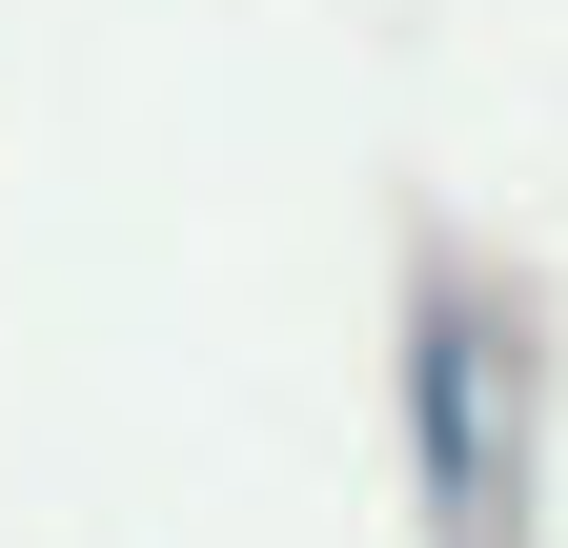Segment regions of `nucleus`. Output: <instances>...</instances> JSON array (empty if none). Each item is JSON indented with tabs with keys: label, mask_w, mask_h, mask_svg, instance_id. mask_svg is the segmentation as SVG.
Listing matches in <instances>:
<instances>
[{
	"label": "nucleus",
	"mask_w": 568,
	"mask_h": 548,
	"mask_svg": "<svg viewBox=\"0 0 568 548\" xmlns=\"http://www.w3.org/2000/svg\"><path fill=\"white\" fill-rule=\"evenodd\" d=\"M406 427H426V508L487 528V325L447 285H426V325H406Z\"/></svg>",
	"instance_id": "f257e3e1"
}]
</instances>
